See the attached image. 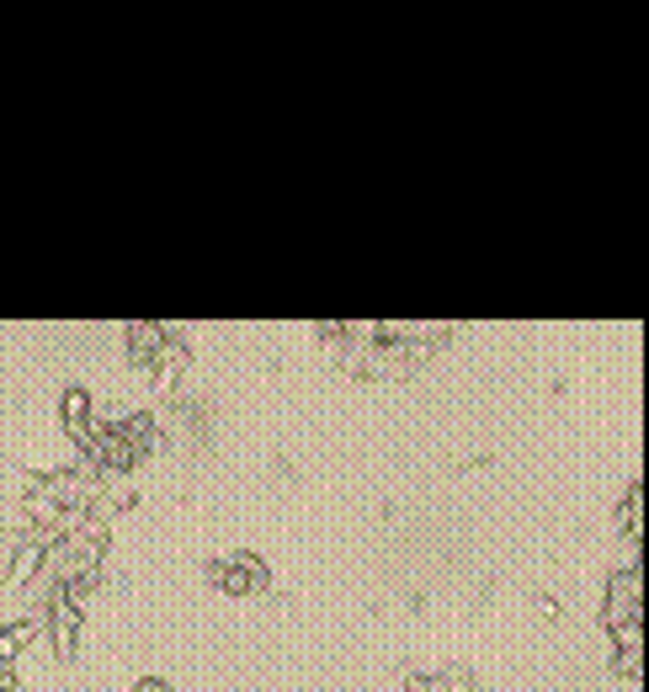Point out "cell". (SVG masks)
<instances>
[{"mask_svg": "<svg viewBox=\"0 0 649 692\" xmlns=\"http://www.w3.org/2000/svg\"><path fill=\"white\" fill-rule=\"evenodd\" d=\"M133 692H165V682H139Z\"/></svg>", "mask_w": 649, "mask_h": 692, "instance_id": "obj_1", "label": "cell"}]
</instances>
